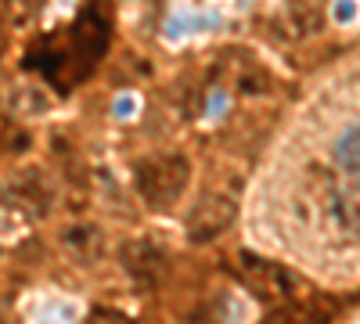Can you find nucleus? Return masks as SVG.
<instances>
[{
  "label": "nucleus",
  "mask_w": 360,
  "mask_h": 324,
  "mask_svg": "<svg viewBox=\"0 0 360 324\" xmlns=\"http://www.w3.org/2000/svg\"><path fill=\"white\" fill-rule=\"evenodd\" d=\"M134 181H137V195L144 198L148 209L169 213L173 205L184 198V191L191 184V162H188V155H180V152L141 159L137 169H134Z\"/></svg>",
  "instance_id": "obj_1"
},
{
  "label": "nucleus",
  "mask_w": 360,
  "mask_h": 324,
  "mask_svg": "<svg viewBox=\"0 0 360 324\" xmlns=\"http://www.w3.org/2000/svg\"><path fill=\"white\" fill-rule=\"evenodd\" d=\"M0 205L25 220H44L54 205V188L47 181V173L40 169H18L0 184Z\"/></svg>",
  "instance_id": "obj_2"
},
{
  "label": "nucleus",
  "mask_w": 360,
  "mask_h": 324,
  "mask_svg": "<svg viewBox=\"0 0 360 324\" xmlns=\"http://www.w3.org/2000/svg\"><path fill=\"white\" fill-rule=\"evenodd\" d=\"M234 213H238V205L234 198L227 195H202L195 205H191V213L184 220V231H188V242L195 245H205V242H213L220 238V234L234 223Z\"/></svg>",
  "instance_id": "obj_3"
},
{
  "label": "nucleus",
  "mask_w": 360,
  "mask_h": 324,
  "mask_svg": "<svg viewBox=\"0 0 360 324\" xmlns=\"http://www.w3.org/2000/svg\"><path fill=\"white\" fill-rule=\"evenodd\" d=\"M119 259H123L127 274H130L137 285H144V288H159L162 278H166V271H169L166 249H162L159 242H152V238H134V242H127L123 249H119Z\"/></svg>",
  "instance_id": "obj_4"
},
{
  "label": "nucleus",
  "mask_w": 360,
  "mask_h": 324,
  "mask_svg": "<svg viewBox=\"0 0 360 324\" xmlns=\"http://www.w3.org/2000/svg\"><path fill=\"white\" fill-rule=\"evenodd\" d=\"M8 101H11V108H15L18 115H29V119H37V115H47V112H51V94L44 91V86H37V83L15 86Z\"/></svg>",
  "instance_id": "obj_5"
},
{
  "label": "nucleus",
  "mask_w": 360,
  "mask_h": 324,
  "mask_svg": "<svg viewBox=\"0 0 360 324\" xmlns=\"http://www.w3.org/2000/svg\"><path fill=\"white\" fill-rule=\"evenodd\" d=\"M65 245H69V252L79 256L83 263H94V259L101 256V234H98L94 227H76V231H69Z\"/></svg>",
  "instance_id": "obj_6"
},
{
  "label": "nucleus",
  "mask_w": 360,
  "mask_h": 324,
  "mask_svg": "<svg viewBox=\"0 0 360 324\" xmlns=\"http://www.w3.org/2000/svg\"><path fill=\"white\" fill-rule=\"evenodd\" d=\"M266 324H324V317H317L314 310H299V306H281L266 317Z\"/></svg>",
  "instance_id": "obj_7"
},
{
  "label": "nucleus",
  "mask_w": 360,
  "mask_h": 324,
  "mask_svg": "<svg viewBox=\"0 0 360 324\" xmlns=\"http://www.w3.org/2000/svg\"><path fill=\"white\" fill-rule=\"evenodd\" d=\"M137 112H141V98H137L134 91H123V94H115V98H112V115H115L119 123L137 119Z\"/></svg>",
  "instance_id": "obj_8"
},
{
  "label": "nucleus",
  "mask_w": 360,
  "mask_h": 324,
  "mask_svg": "<svg viewBox=\"0 0 360 324\" xmlns=\"http://www.w3.org/2000/svg\"><path fill=\"white\" fill-rule=\"evenodd\" d=\"M332 18H335L339 25L360 22V0H335V4H332Z\"/></svg>",
  "instance_id": "obj_9"
},
{
  "label": "nucleus",
  "mask_w": 360,
  "mask_h": 324,
  "mask_svg": "<svg viewBox=\"0 0 360 324\" xmlns=\"http://www.w3.org/2000/svg\"><path fill=\"white\" fill-rule=\"evenodd\" d=\"M162 33H166V40L180 44V40H184V37L191 33V18H188L184 11H176V15H169V22H166V29H162Z\"/></svg>",
  "instance_id": "obj_10"
},
{
  "label": "nucleus",
  "mask_w": 360,
  "mask_h": 324,
  "mask_svg": "<svg viewBox=\"0 0 360 324\" xmlns=\"http://www.w3.org/2000/svg\"><path fill=\"white\" fill-rule=\"evenodd\" d=\"M83 324H134V320L123 317V313H115V310H90Z\"/></svg>",
  "instance_id": "obj_11"
},
{
  "label": "nucleus",
  "mask_w": 360,
  "mask_h": 324,
  "mask_svg": "<svg viewBox=\"0 0 360 324\" xmlns=\"http://www.w3.org/2000/svg\"><path fill=\"white\" fill-rule=\"evenodd\" d=\"M224 105H227V98H224V94H213V101H209V115H220Z\"/></svg>",
  "instance_id": "obj_12"
},
{
  "label": "nucleus",
  "mask_w": 360,
  "mask_h": 324,
  "mask_svg": "<svg viewBox=\"0 0 360 324\" xmlns=\"http://www.w3.org/2000/svg\"><path fill=\"white\" fill-rule=\"evenodd\" d=\"M76 4V0H58V8H72Z\"/></svg>",
  "instance_id": "obj_13"
},
{
  "label": "nucleus",
  "mask_w": 360,
  "mask_h": 324,
  "mask_svg": "<svg viewBox=\"0 0 360 324\" xmlns=\"http://www.w3.org/2000/svg\"><path fill=\"white\" fill-rule=\"evenodd\" d=\"M0 324H8V317H4V306H0Z\"/></svg>",
  "instance_id": "obj_14"
}]
</instances>
